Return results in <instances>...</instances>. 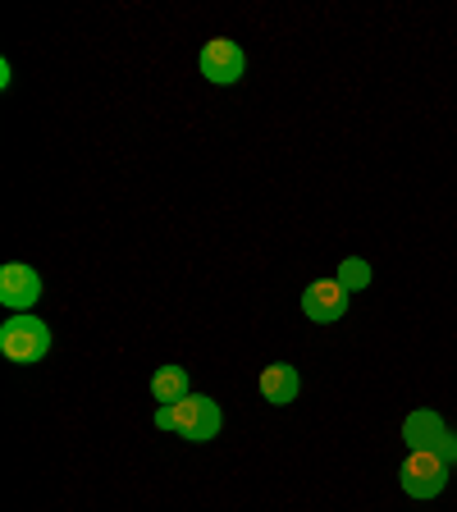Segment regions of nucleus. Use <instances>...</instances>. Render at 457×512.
Segmentation results:
<instances>
[{"mask_svg": "<svg viewBox=\"0 0 457 512\" xmlns=\"http://www.w3.org/2000/svg\"><path fill=\"white\" fill-rule=\"evenodd\" d=\"M448 471L453 467H448L439 453H430V448H407L403 467H398V480H403V490L412 494V499H435V494H444Z\"/></svg>", "mask_w": 457, "mask_h": 512, "instance_id": "nucleus-3", "label": "nucleus"}, {"mask_svg": "<svg viewBox=\"0 0 457 512\" xmlns=\"http://www.w3.org/2000/svg\"><path fill=\"white\" fill-rule=\"evenodd\" d=\"M348 288L339 284V279H316V284H307V293H302V311H307V320H316V325H334V320L348 311Z\"/></svg>", "mask_w": 457, "mask_h": 512, "instance_id": "nucleus-6", "label": "nucleus"}, {"mask_svg": "<svg viewBox=\"0 0 457 512\" xmlns=\"http://www.w3.org/2000/svg\"><path fill=\"white\" fill-rule=\"evenodd\" d=\"M42 298V275L23 261H10V266L0 270V302L14 311H32V302Z\"/></svg>", "mask_w": 457, "mask_h": 512, "instance_id": "nucleus-7", "label": "nucleus"}, {"mask_svg": "<svg viewBox=\"0 0 457 512\" xmlns=\"http://www.w3.org/2000/svg\"><path fill=\"white\" fill-rule=\"evenodd\" d=\"M403 444L407 448H430V453H439L448 467L457 462V435L444 426V416L430 412V407H421V412H412L403 421Z\"/></svg>", "mask_w": 457, "mask_h": 512, "instance_id": "nucleus-4", "label": "nucleus"}, {"mask_svg": "<svg viewBox=\"0 0 457 512\" xmlns=\"http://www.w3.org/2000/svg\"><path fill=\"white\" fill-rule=\"evenodd\" d=\"M156 426H160V430H174V435L188 439V444H206V439L220 435L224 416H220V403H215V398L188 394L183 403L156 407Z\"/></svg>", "mask_w": 457, "mask_h": 512, "instance_id": "nucleus-1", "label": "nucleus"}, {"mask_svg": "<svg viewBox=\"0 0 457 512\" xmlns=\"http://www.w3.org/2000/svg\"><path fill=\"white\" fill-rule=\"evenodd\" d=\"M192 389H188V371L183 366H160L156 375H151V398H156L160 407H170V403H183Z\"/></svg>", "mask_w": 457, "mask_h": 512, "instance_id": "nucleus-9", "label": "nucleus"}, {"mask_svg": "<svg viewBox=\"0 0 457 512\" xmlns=\"http://www.w3.org/2000/svg\"><path fill=\"white\" fill-rule=\"evenodd\" d=\"M302 394V375L298 366H288V362H270L266 371H261V398L275 407H288V403H298Z\"/></svg>", "mask_w": 457, "mask_h": 512, "instance_id": "nucleus-8", "label": "nucleus"}, {"mask_svg": "<svg viewBox=\"0 0 457 512\" xmlns=\"http://www.w3.org/2000/svg\"><path fill=\"white\" fill-rule=\"evenodd\" d=\"M0 352L19 366L42 362L46 352H51V330H46V320H37L32 311H14V316L0 325Z\"/></svg>", "mask_w": 457, "mask_h": 512, "instance_id": "nucleus-2", "label": "nucleus"}, {"mask_svg": "<svg viewBox=\"0 0 457 512\" xmlns=\"http://www.w3.org/2000/svg\"><path fill=\"white\" fill-rule=\"evenodd\" d=\"M334 279H339V284L348 288V293H362V288L371 284V266H366L362 256H348V261L339 266V275H334Z\"/></svg>", "mask_w": 457, "mask_h": 512, "instance_id": "nucleus-10", "label": "nucleus"}, {"mask_svg": "<svg viewBox=\"0 0 457 512\" xmlns=\"http://www.w3.org/2000/svg\"><path fill=\"white\" fill-rule=\"evenodd\" d=\"M243 74H247V55H243V46H238V42L215 37V42L202 46V78H206V83L229 87V83H238Z\"/></svg>", "mask_w": 457, "mask_h": 512, "instance_id": "nucleus-5", "label": "nucleus"}]
</instances>
